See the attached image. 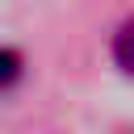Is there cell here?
Here are the masks:
<instances>
[{
	"mask_svg": "<svg viewBox=\"0 0 134 134\" xmlns=\"http://www.w3.org/2000/svg\"><path fill=\"white\" fill-rule=\"evenodd\" d=\"M113 63H117L126 75H134V17L113 34Z\"/></svg>",
	"mask_w": 134,
	"mask_h": 134,
	"instance_id": "obj_1",
	"label": "cell"
}]
</instances>
